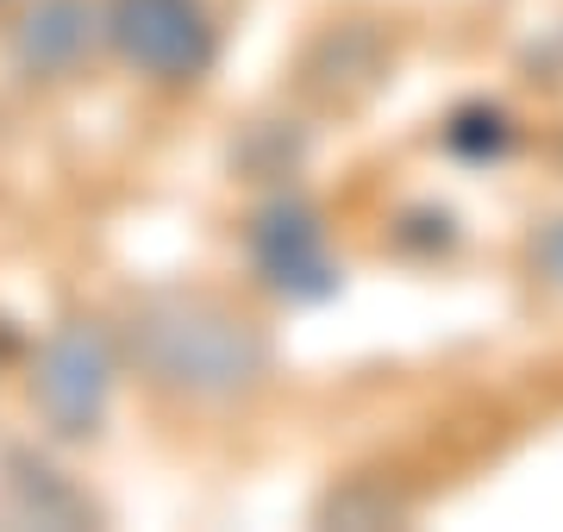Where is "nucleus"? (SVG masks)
Returning <instances> with one entry per match:
<instances>
[{"mask_svg":"<svg viewBox=\"0 0 563 532\" xmlns=\"http://www.w3.org/2000/svg\"><path fill=\"white\" fill-rule=\"evenodd\" d=\"M107 32L120 44V57L157 82H188L213 57V25L201 0H113Z\"/></svg>","mask_w":563,"mask_h":532,"instance_id":"f257e3e1","label":"nucleus"},{"mask_svg":"<svg viewBox=\"0 0 563 532\" xmlns=\"http://www.w3.org/2000/svg\"><path fill=\"white\" fill-rule=\"evenodd\" d=\"M144 357L176 389H232L251 369V345L232 320L207 308H169L144 320Z\"/></svg>","mask_w":563,"mask_h":532,"instance_id":"f03ea898","label":"nucleus"},{"mask_svg":"<svg viewBox=\"0 0 563 532\" xmlns=\"http://www.w3.org/2000/svg\"><path fill=\"white\" fill-rule=\"evenodd\" d=\"M107 345L101 332L88 326H69L44 345V364H38V408L51 413L57 432H88L101 420V401H107Z\"/></svg>","mask_w":563,"mask_h":532,"instance_id":"7ed1b4c3","label":"nucleus"},{"mask_svg":"<svg viewBox=\"0 0 563 532\" xmlns=\"http://www.w3.org/2000/svg\"><path fill=\"white\" fill-rule=\"evenodd\" d=\"M81 44H88V13H81L76 0H44L38 13L25 20V32H20L25 63H38V69H57V63H69Z\"/></svg>","mask_w":563,"mask_h":532,"instance_id":"20e7f679","label":"nucleus"},{"mask_svg":"<svg viewBox=\"0 0 563 532\" xmlns=\"http://www.w3.org/2000/svg\"><path fill=\"white\" fill-rule=\"evenodd\" d=\"M539 257H544V269H551V276L563 282V225H558V232H551V239L539 245Z\"/></svg>","mask_w":563,"mask_h":532,"instance_id":"39448f33","label":"nucleus"}]
</instances>
